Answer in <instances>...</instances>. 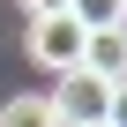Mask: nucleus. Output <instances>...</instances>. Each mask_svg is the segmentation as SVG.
<instances>
[{"label":"nucleus","mask_w":127,"mask_h":127,"mask_svg":"<svg viewBox=\"0 0 127 127\" xmlns=\"http://www.w3.org/2000/svg\"><path fill=\"white\" fill-rule=\"evenodd\" d=\"M52 112H60V127H90V120H105V82L82 75V67H67L60 90H52Z\"/></svg>","instance_id":"obj_2"},{"label":"nucleus","mask_w":127,"mask_h":127,"mask_svg":"<svg viewBox=\"0 0 127 127\" xmlns=\"http://www.w3.org/2000/svg\"><path fill=\"white\" fill-rule=\"evenodd\" d=\"M82 23L75 15H37L30 23V60L37 67H52V75H67V67H82Z\"/></svg>","instance_id":"obj_1"},{"label":"nucleus","mask_w":127,"mask_h":127,"mask_svg":"<svg viewBox=\"0 0 127 127\" xmlns=\"http://www.w3.org/2000/svg\"><path fill=\"white\" fill-rule=\"evenodd\" d=\"M82 75H97L105 90H112V82H127V23H112V30H90V37H82Z\"/></svg>","instance_id":"obj_3"},{"label":"nucleus","mask_w":127,"mask_h":127,"mask_svg":"<svg viewBox=\"0 0 127 127\" xmlns=\"http://www.w3.org/2000/svg\"><path fill=\"white\" fill-rule=\"evenodd\" d=\"M90 127H105V120H90Z\"/></svg>","instance_id":"obj_8"},{"label":"nucleus","mask_w":127,"mask_h":127,"mask_svg":"<svg viewBox=\"0 0 127 127\" xmlns=\"http://www.w3.org/2000/svg\"><path fill=\"white\" fill-rule=\"evenodd\" d=\"M23 15L37 23V15H67V0H23Z\"/></svg>","instance_id":"obj_7"},{"label":"nucleus","mask_w":127,"mask_h":127,"mask_svg":"<svg viewBox=\"0 0 127 127\" xmlns=\"http://www.w3.org/2000/svg\"><path fill=\"white\" fill-rule=\"evenodd\" d=\"M67 15L82 30H112V23H127V0H67Z\"/></svg>","instance_id":"obj_5"},{"label":"nucleus","mask_w":127,"mask_h":127,"mask_svg":"<svg viewBox=\"0 0 127 127\" xmlns=\"http://www.w3.org/2000/svg\"><path fill=\"white\" fill-rule=\"evenodd\" d=\"M0 127H60V112H52V97H8Z\"/></svg>","instance_id":"obj_4"},{"label":"nucleus","mask_w":127,"mask_h":127,"mask_svg":"<svg viewBox=\"0 0 127 127\" xmlns=\"http://www.w3.org/2000/svg\"><path fill=\"white\" fill-rule=\"evenodd\" d=\"M105 127H127V82L105 90Z\"/></svg>","instance_id":"obj_6"}]
</instances>
